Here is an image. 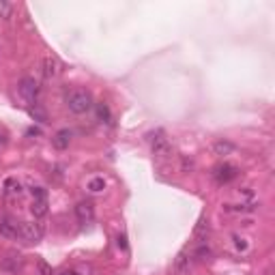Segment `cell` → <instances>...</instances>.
Wrapping results in <instances>:
<instances>
[{
    "instance_id": "cell-15",
    "label": "cell",
    "mask_w": 275,
    "mask_h": 275,
    "mask_svg": "<svg viewBox=\"0 0 275 275\" xmlns=\"http://www.w3.org/2000/svg\"><path fill=\"white\" fill-rule=\"evenodd\" d=\"M234 148H237V146H234L232 142H228V140H219V142H215V144H213V153H215V155H219V157L230 155Z\"/></svg>"
},
{
    "instance_id": "cell-18",
    "label": "cell",
    "mask_w": 275,
    "mask_h": 275,
    "mask_svg": "<svg viewBox=\"0 0 275 275\" xmlns=\"http://www.w3.org/2000/svg\"><path fill=\"white\" fill-rule=\"evenodd\" d=\"M5 267L9 269V271H13V273H17L19 269H22V256H15V254H11L7 260H5Z\"/></svg>"
},
{
    "instance_id": "cell-11",
    "label": "cell",
    "mask_w": 275,
    "mask_h": 275,
    "mask_svg": "<svg viewBox=\"0 0 275 275\" xmlns=\"http://www.w3.org/2000/svg\"><path fill=\"white\" fill-rule=\"evenodd\" d=\"M191 269V254L187 252H181L177 260H174V267H172V271H174L177 275H187Z\"/></svg>"
},
{
    "instance_id": "cell-10",
    "label": "cell",
    "mask_w": 275,
    "mask_h": 275,
    "mask_svg": "<svg viewBox=\"0 0 275 275\" xmlns=\"http://www.w3.org/2000/svg\"><path fill=\"white\" fill-rule=\"evenodd\" d=\"M60 69H63V65H60V60L56 58V56H45L43 58V78L45 80H52V78H56L58 73H60Z\"/></svg>"
},
{
    "instance_id": "cell-5",
    "label": "cell",
    "mask_w": 275,
    "mask_h": 275,
    "mask_svg": "<svg viewBox=\"0 0 275 275\" xmlns=\"http://www.w3.org/2000/svg\"><path fill=\"white\" fill-rule=\"evenodd\" d=\"M237 177H239V168L232 166V164H226V161L213 168V179H215L219 185H226V183L234 181Z\"/></svg>"
},
{
    "instance_id": "cell-23",
    "label": "cell",
    "mask_w": 275,
    "mask_h": 275,
    "mask_svg": "<svg viewBox=\"0 0 275 275\" xmlns=\"http://www.w3.org/2000/svg\"><path fill=\"white\" fill-rule=\"evenodd\" d=\"M30 116H33V118H37V120H41V123H45V120H47L45 112H43V110H39L37 106H35V108H30Z\"/></svg>"
},
{
    "instance_id": "cell-17",
    "label": "cell",
    "mask_w": 275,
    "mask_h": 275,
    "mask_svg": "<svg viewBox=\"0 0 275 275\" xmlns=\"http://www.w3.org/2000/svg\"><path fill=\"white\" fill-rule=\"evenodd\" d=\"M95 110H97V118L101 120V123H106V125H110V123H112L110 108H108L106 104H97V106H95Z\"/></svg>"
},
{
    "instance_id": "cell-24",
    "label": "cell",
    "mask_w": 275,
    "mask_h": 275,
    "mask_svg": "<svg viewBox=\"0 0 275 275\" xmlns=\"http://www.w3.org/2000/svg\"><path fill=\"white\" fill-rule=\"evenodd\" d=\"M39 275H52V267L41 260V262H39Z\"/></svg>"
},
{
    "instance_id": "cell-27",
    "label": "cell",
    "mask_w": 275,
    "mask_h": 275,
    "mask_svg": "<svg viewBox=\"0 0 275 275\" xmlns=\"http://www.w3.org/2000/svg\"><path fill=\"white\" fill-rule=\"evenodd\" d=\"M183 168H185V170H191L193 164H191V161H187V159H183Z\"/></svg>"
},
{
    "instance_id": "cell-3",
    "label": "cell",
    "mask_w": 275,
    "mask_h": 275,
    "mask_svg": "<svg viewBox=\"0 0 275 275\" xmlns=\"http://www.w3.org/2000/svg\"><path fill=\"white\" fill-rule=\"evenodd\" d=\"M17 93L22 95V99L28 101L30 106H37L41 86H39V82L35 78H22V80H19V84H17Z\"/></svg>"
},
{
    "instance_id": "cell-13",
    "label": "cell",
    "mask_w": 275,
    "mask_h": 275,
    "mask_svg": "<svg viewBox=\"0 0 275 275\" xmlns=\"http://www.w3.org/2000/svg\"><path fill=\"white\" fill-rule=\"evenodd\" d=\"M52 144H54L58 151H65V148L71 144V131H69V129L56 131V136L52 138Z\"/></svg>"
},
{
    "instance_id": "cell-4",
    "label": "cell",
    "mask_w": 275,
    "mask_h": 275,
    "mask_svg": "<svg viewBox=\"0 0 275 275\" xmlns=\"http://www.w3.org/2000/svg\"><path fill=\"white\" fill-rule=\"evenodd\" d=\"M33 215L37 219H43L47 215V191L43 187H33Z\"/></svg>"
},
{
    "instance_id": "cell-19",
    "label": "cell",
    "mask_w": 275,
    "mask_h": 275,
    "mask_svg": "<svg viewBox=\"0 0 275 275\" xmlns=\"http://www.w3.org/2000/svg\"><path fill=\"white\" fill-rule=\"evenodd\" d=\"M88 189L93 191V193H99V191H104V189H106V179H101V177H95V179H90V181H88Z\"/></svg>"
},
{
    "instance_id": "cell-22",
    "label": "cell",
    "mask_w": 275,
    "mask_h": 275,
    "mask_svg": "<svg viewBox=\"0 0 275 275\" xmlns=\"http://www.w3.org/2000/svg\"><path fill=\"white\" fill-rule=\"evenodd\" d=\"M11 13H13V7L11 5H9V3H0V17L9 19V17H11Z\"/></svg>"
},
{
    "instance_id": "cell-12",
    "label": "cell",
    "mask_w": 275,
    "mask_h": 275,
    "mask_svg": "<svg viewBox=\"0 0 275 275\" xmlns=\"http://www.w3.org/2000/svg\"><path fill=\"white\" fill-rule=\"evenodd\" d=\"M209 234H211V226H209V219L202 217L196 223V230H193V237H196L198 243H207L209 241Z\"/></svg>"
},
{
    "instance_id": "cell-6",
    "label": "cell",
    "mask_w": 275,
    "mask_h": 275,
    "mask_svg": "<svg viewBox=\"0 0 275 275\" xmlns=\"http://www.w3.org/2000/svg\"><path fill=\"white\" fill-rule=\"evenodd\" d=\"M19 239L28 243H37L43 239V226L35 221H22V230H19Z\"/></svg>"
},
{
    "instance_id": "cell-2",
    "label": "cell",
    "mask_w": 275,
    "mask_h": 275,
    "mask_svg": "<svg viewBox=\"0 0 275 275\" xmlns=\"http://www.w3.org/2000/svg\"><path fill=\"white\" fill-rule=\"evenodd\" d=\"M148 144H151L153 157H157V159H168V157L172 155V144H170V140H168V136H166L164 129L151 131V134H148Z\"/></svg>"
},
{
    "instance_id": "cell-25",
    "label": "cell",
    "mask_w": 275,
    "mask_h": 275,
    "mask_svg": "<svg viewBox=\"0 0 275 275\" xmlns=\"http://www.w3.org/2000/svg\"><path fill=\"white\" fill-rule=\"evenodd\" d=\"M116 243H118V247H123V249H127V237H125V234H123V232H120V234H118V237H116Z\"/></svg>"
},
{
    "instance_id": "cell-7",
    "label": "cell",
    "mask_w": 275,
    "mask_h": 275,
    "mask_svg": "<svg viewBox=\"0 0 275 275\" xmlns=\"http://www.w3.org/2000/svg\"><path fill=\"white\" fill-rule=\"evenodd\" d=\"M19 230H22V221L5 215L0 219V234H5L9 239H19Z\"/></svg>"
},
{
    "instance_id": "cell-20",
    "label": "cell",
    "mask_w": 275,
    "mask_h": 275,
    "mask_svg": "<svg viewBox=\"0 0 275 275\" xmlns=\"http://www.w3.org/2000/svg\"><path fill=\"white\" fill-rule=\"evenodd\" d=\"M232 241H234V247L241 249V252H245V249L249 247V243H247L245 239H243L241 234H232Z\"/></svg>"
},
{
    "instance_id": "cell-21",
    "label": "cell",
    "mask_w": 275,
    "mask_h": 275,
    "mask_svg": "<svg viewBox=\"0 0 275 275\" xmlns=\"http://www.w3.org/2000/svg\"><path fill=\"white\" fill-rule=\"evenodd\" d=\"M88 267H71V269H65L60 275H88Z\"/></svg>"
},
{
    "instance_id": "cell-14",
    "label": "cell",
    "mask_w": 275,
    "mask_h": 275,
    "mask_svg": "<svg viewBox=\"0 0 275 275\" xmlns=\"http://www.w3.org/2000/svg\"><path fill=\"white\" fill-rule=\"evenodd\" d=\"M260 205H256V202H247V200H241L239 205H223V209L230 211V213H252L256 211Z\"/></svg>"
},
{
    "instance_id": "cell-1",
    "label": "cell",
    "mask_w": 275,
    "mask_h": 275,
    "mask_svg": "<svg viewBox=\"0 0 275 275\" xmlns=\"http://www.w3.org/2000/svg\"><path fill=\"white\" fill-rule=\"evenodd\" d=\"M65 106L69 108V112L73 114H86L95 108V101H93V95L88 90H82V88H76V90H69L67 97H65Z\"/></svg>"
},
{
    "instance_id": "cell-9",
    "label": "cell",
    "mask_w": 275,
    "mask_h": 275,
    "mask_svg": "<svg viewBox=\"0 0 275 275\" xmlns=\"http://www.w3.org/2000/svg\"><path fill=\"white\" fill-rule=\"evenodd\" d=\"M76 215H78V221L80 223H90V221L95 219V207H93V202H88V200L78 202Z\"/></svg>"
},
{
    "instance_id": "cell-16",
    "label": "cell",
    "mask_w": 275,
    "mask_h": 275,
    "mask_svg": "<svg viewBox=\"0 0 275 275\" xmlns=\"http://www.w3.org/2000/svg\"><path fill=\"white\" fill-rule=\"evenodd\" d=\"M209 256H211V247L207 243H198V247L191 252V258H196V260H207Z\"/></svg>"
},
{
    "instance_id": "cell-8",
    "label": "cell",
    "mask_w": 275,
    "mask_h": 275,
    "mask_svg": "<svg viewBox=\"0 0 275 275\" xmlns=\"http://www.w3.org/2000/svg\"><path fill=\"white\" fill-rule=\"evenodd\" d=\"M3 193H5V198H22V196H24V185H22V181H17L15 177L5 179V183H3Z\"/></svg>"
},
{
    "instance_id": "cell-26",
    "label": "cell",
    "mask_w": 275,
    "mask_h": 275,
    "mask_svg": "<svg viewBox=\"0 0 275 275\" xmlns=\"http://www.w3.org/2000/svg\"><path fill=\"white\" fill-rule=\"evenodd\" d=\"M5 146H7V136L0 131V148H5Z\"/></svg>"
}]
</instances>
